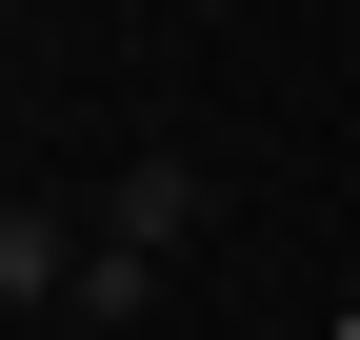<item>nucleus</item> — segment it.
<instances>
[{
  "instance_id": "obj_2",
  "label": "nucleus",
  "mask_w": 360,
  "mask_h": 340,
  "mask_svg": "<svg viewBox=\"0 0 360 340\" xmlns=\"http://www.w3.org/2000/svg\"><path fill=\"white\" fill-rule=\"evenodd\" d=\"M80 261H101V240H80L60 200H20V221H0V301H80Z\"/></svg>"
},
{
  "instance_id": "obj_1",
  "label": "nucleus",
  "mask_w": 360,
  "mask_h": 340,
  "mask_svg": "<svg viewBox=\"0 0 360 340\" xmlns=\"http://www.w3.org/2000/svg\"><path fill=\"white\" fill-rule=\"evenodd\" d=\"M200 221H220V181H200V160H120V200H101V240H120L141 280H160V261H180Z\"/></svg>"
},
{
  "instance_id": "obj_3",
  "label": "nucleus",
  "mask_w": 360,
  "mask_h": 340,
  "mask_svg": "<svg viewBox=\"0 0 360 340\" xmlns=\"http://www.w3.org/2000/svg\"><path fill=\"white\" fill-rule=\"evenodd\" d=\"M340 340H360V320H340Z\"/></svg>"
}]
</instances>
